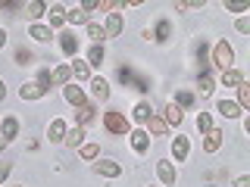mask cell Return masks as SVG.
Segmentation results:
<instances>
[{
    "label": "cell",
    "mask_w": 250,
    "mask_h": 187,
    "mask_svg": "<svg viewBox=\"0 0 250 187\" xmlns=\"http://www.w3.org/2000/svg\"><path fill=\"white\" fill-rule=\"evenodd\" d=\"M66 22H72V25H88V13H84L82 6H75V10H66Z\"/></svg>",
    "instance_id": "obj_22"
},
{
    "label": "cell",
    "mask_w": 250,
    "mask_h": 187,
    "mask_svg": "<svg viewBox=\"0 0 250 187\" xmlns=\"http://www.w3.org/2000/svg\"><path fill=\"white\" fill-rule=\"evenodd\" d=\"M150 115H153L150 103H138V106H135V122H147Z\"/></svg>",
    "instance_id": "obj_32"
},
{
    "label": "cell",
    "mask_w": 250,
    "mask_h": 187,
    "mask_svg": "<svg viewBox=\"0 0 250 187\" xmlns=\"http://www.w3.org/2000/svg\"><path fill=\"white\" fill-rule=\"evenodd\" d=\"M185 119V112H182V106H175V103H169L166 106V125H182Z\"/></svg>",
    "instance_id": "obj_23"
},
{
    "label": "cell",
    "mask_w": 250,
    "mask_h": 187,
    "mask_svg": "<svg viewBox=\"0 0 250 187\" xmlns=\"http://www.w3.org/2000/svg\"><path fill=\"white\" fill-rule=\"evenodd\" d=\"M82 10H84V13H91V10H97V0H84V3H82Z\"/></svg>",
    "instance_id": "obj_42"
},
{
    "label": "cell",
    "mask_w": 250,
    "mask_h": 187,
    "mask_svg": "<svg viewBox=\"0 0 250 187\" xmlns=\"http://www.w3.org/2000/svg\"><path fill=\"white\" fill-rule=\"evenodd\" d=\"M91 94H94L97 103H106V100H109V84L104 81V78H94V81H91Z\"/></svg>",
    "instance_id": "obj_11"
},
{
    "label": "cell",
    "mask_w": 250,
    "mask_h": 187,
    "mask_svg": "<svg viewBox=\"0 0 250 187\" xmlns=\"http://www.w3.org/2000/svg\"><path fill=\"white\" fill-rule=\"evenodd\" d=\"M50 94V72H41L38 75V81H25L19 88V97L22 100H41Z\"/></svg>",
    "instance_id": "obj_1"
},
{
    "label": "cell",
    "mask_w": 250,
    "mask_h": 187,
    "mask_svg": "<svg viewBox=\"0 0 250 187\" xmlns=\"http://www.w3.org/2000/svg\"><path fill=\"white\" fill-rule=\"evenodd\" d=\"M6 97V88H3V78H0V100Z\"/></svg>",
    "instance_id": "obj_45"
},
{
    "label": "cell",
    "mask_w": 250,
    "mask_h": 187,
    "mask_svg": "<svg viewBox=\"0 0 250 187\" xmlns=\"http://www.w3.org/2000/svg\"><path fill=\"white\" fill-rule=\"evenodd\" d=\"M104 128L109 131V134L125 137L131 131V122L125 119V112H119V109H109V112H104Z\"/></svg>",
    "instance_id": "obj_2"
},
{
    "label": "cell",
    "mask_w": 250,
    "mask_h": 187,
    "mask_svg": "<svg viewBox=\"0 0 250 187\" xmlns=\"http://www.w3.org/2000/svg\"><path fill=\"white\" fill-rule=\"evenodd\" d=\"M234 187H250V178H247V175H241L238 181H234Z\"/></svg>",
    "instance_id": "obj_43"
},
{
    "label": "cell",
    "mask_w": 250,
    "mask_h": 187,
    "mask_svg": "<svg viewBox=\"0 0 250 187\" xmlns=\"http://www.w3.org/2000/svg\"><path fill=\"white\" fill-rule=\"evenodd\" d=\"M0 122H3V119H0Z\"/></svg>",
    "instance_id": "obj_48"
},
{
    "label": "cell",
    "mask_w": 250,
    "mask_h": 187,
    "mask_svg": "<svg viewBox=\"0 0 250 187\" xmlns=\"http://www.w3.org/2000/svg\"><path fill=\"white\" fill-rule=\"evenodd\" d=\"M119 78H122V81H125V84H135V88H138V91H150V88H147V81H144V78H138V75H135V72H131V69H128V66H122V69H119Z\"/></svg>",
    "instance_id": "obj_14"
},
{
    "label": "cell",
    "mask_w": 250,
    "mask_h": 187,
    "mask_svg": "<svg viewBox=\"0 0 250 187\" xmlns=\"http://www.w3.org/2000/svg\"><path fill=\"white\" fill-rule=\"evenodd\" d=\"M216 109L225 115V119H238V115H241V106L234 103V100H219V106H216Z\"/></svg>",
    "instance_id": "obj_18"
},
{
    "label": "cell",
    "mask_w": 250,
    "mask_h": 187,
    "mask_svg": "<svg viewBox=\"0 0 250 187\" xmlns=\"http://www.w3.org/2000/svg\"><path fill=\"white\" fill-rule=\"evenodd\" d=\"M222 84H225V88H238V84H244V75L234 72V69H229V72H222Z\"/></svg>",
    "instance_id": "obj_27"
},
{
    "label": "cell",
    "mask_w": 250,
    "mask_h": 187,
    "mask_svg": "<svg viewBox=\"0 0 250 187\" xmlns=\"http://www.w3.org/2000/svg\"><path fill=\"white\" fill-rule=\"evenodd\" d=\"M82 137H84V128H82V125H75V128L66 131V140H62V144L75 150V147H82Z\"/></svg>",
    "instance_id": "obj_19"
},
{
    "label": "cell",
    "mask_w": 250,
    "mask_h": 187,
    "mask_svg": "<svg viewBox=\"0 0 250 187\" xmlns=\"http://www.w3.org/2000/svg\"><path fill=\"white\" fill-rule=\"evenodd\" d=\"M44 10H47V6L41 3V0H31V3H25V16H28V19H41Z\"/></svg>",
    "instance_id": "obj_30"
},
{
    "label": "cell",
    "mask_w": 250,
    "mask_h": 187,
    "mask_svg": "<svg viewBox=\"0 0 250 187\" xmlns=\"http://www.w3.org/2000/svg\"><path fill=\"white\" fill-rule=\"evenodd\" d=\"M69 69H72V75L78 78V81H84V78L91 75V66H88V62H82V59H72V66H69Z\"/></svg>",
    "instance_id": "obj_26"
},
{
    "label": "cell",
    "mask_w": 250,
    "mask_h": 187,
    "mask_svg": "<svg viewBox=\"0 0 250 187\" xmlns=\"http://www.w3.org/2000/svg\"><path fill=\"white\" fill-rule=\"evenodd\" d=\"M213 62L219 66V72H229V69L234 66V50L225 41H219L216 47H213Z\"/></svg>",
    "instance_id": "obj_3"
},
{
    "label": "cell",
    "mask_w": 250,
    "mask_h": 187,
    "mask_svg": "<svg viewBox=\"0 0 250 187\" xmlns=\"http://www.w3.org/2000/svg\"><path fill=\"white\" fill-rule=\"evenodd\" d=\"M188 150H191L188 137H175V140H172V156H175V162H185L188 159Z\"/></svg>",
    "instance_id": "obj_16"
},
{
    "label": "cell",
    "mask_w": 250,
    "mask_h": 187,
    "mask_svg": "<svg viewBox=\"0 0 250 187\" xmlns=\"http://www.w3.org/2000/svg\"><path fill=\"white\" fill-rule=\"evenodd\" d=\"M60 47H62L66 56H75V53H78V37L72 35V31H62V35H60Z\"/></svg>",
    "instance_id": "obj_10"
},
{
    "label": "cell",
    "mask_w": 250,
    "mask_h": 187,
    "mask_svg": "<svg viewBox=\"0 0 250 187\" xmlns=\"http://www.w3.org/2000/svg\"><path fill=\"white\" fill-rule=\"evenodd\" d=\"M78 153H82V159H97V156H100V147L97 144H82V150H78Z\"/></svg>",
    "instance_id": "obj_33"
},
{
    "label": "cell",
    "mask_w": 250,
    "mask_h": 187,
    "mask_svg": "<svg viewBox=\"0 0 250 187\" xmlns=\"http://www.w3.org/2000/svg\"><path fill=\"white\" fill-rule=\"evenodd\" d=\"M209 128H213V119H209L207 112H200V115H197V131H200V134H207Z\"/></svg>",
    "instance_id": "obj_36"
},
{
    "label": "cell",
    "mask_w": 250,
    "mask_h": 187,
    "mask_svg": "<svg viewBox=\"0 0 250 187\" xmlns=\"http://www.w3.org/2000/svg\"><path fill=\"white\" fill-rule=\"evenodd\" d=\"M6 144H10V140H3V137H0V153H3V150H6Z\"/></svg>",
    "instance_id": "obj_46"
},
{
    "label": "cell",
    "mask_w": 250,
    "mask_h": 187,
    "mask_svg": "<svg viewBox=\"0 0 250 187\" xmlns=\"http://www.w3.org/2000/svg\"><path fill=\"white\" fill-rule=\"evenodd\" d=\"M144 125H147V134H156V137H166L169 134V125H166L163 115H150Z\"/></svg>",
    "instance_id": "obj_5"
},
{
    "label": "cell",
    "mask_w": 250,
    "mask_h": 187,
    "mask_svg": "<svg viewBox=\"0 0 250 187\" xmlns=\"http://www.w3.org/2000/svg\"><path fill=\"white\" fill-rule=\"evenodd\" d=\"M19 187H25V184H19Z\"/></svg>",
    "instance_id": "obj_47"
},
{
    "label": "cell",
    "mask_w": 250,
    "mask_h": 187,
    "mask_svg": "<svg viewBox=\"0 0 250 187\" xmlns=\"http://www.w3.org/2000/svg\"><path fill=\"white\" fill-rule=\"evenodd\" d=\"M10 168H13V166H10V162H0V181H3V178H6V175H10Z\"/></svg>",
    "instance_id": "obj_41"
},
{
    "label": "cell",
    "mask_w": 250,
    "mask_h": 187,
    "mask_svg": "<svg viewBox=\"0 0 250 187\" xmlns=\"http://www.w3.org/2000/svg\"><path fill=\"white\" fill-rule=\"evenodd\" d=\"M106 56V50H104V44H94L91 50H88V66H100Z\"/></svg>",
    "instance_id": "obj_25"
},
{
    "label": "cell",
    "mask_w": 250,
    "mask_h": 187,
    "mask_svg": "<svg viewBox=\"0 0 250 187\" xmlns=\"http://www.w3.org/2000/svg\"><path fill=\"white\" fill-rule=\"evenodd\" d=\"M128 137H131L135 153H147V147H150V134L147 131H128Z\"/></svg>",
    "instance_id": "obj_12"
},
{
    "label": "cell",
    "mask_w": 250,
    "mask_h": 187,
    "mask_svg": "<svg viewBox=\"0 0 250 187\" xmlns=\"http://www.w3.org/2000/svg\"><path fill=\"white\" fill-rule=\"evenodd\" d=\"M28 37H35V41H38V44H50V37H53V31H50V28H47V25H38V22H35V25H31V28H28Z\"/></svg>",
    "instance_id": "obj_17"
},
{
    "label": "cell",
    "mask_w": 250,
    "mask_h": 187,
    "mask_svg": "<svg viewBox=\"0 0 250 187\" xmlns=\"http://www.w3.org/2000/svg\"><path fill=\"white\" fill-rule=\"evenodd\" d=\"M200 6H203V0H182V3H175V10L188 13V10H200Z\"/></svg>",
    "instance_id": "obj_35"
},
{
    "label": "cell",
    "mask_w": 250,
    "mask_h": 187,
    "mask_svg": "<svg viewBox=\"0 0 250 187\" xmlns=\"http://www.w3.org/2000/svg\"><path fill=\"white\" fill-rule=\"evenodd\" d=\"M69 78H72V69H69V66H57L50 72V84H69Z\"/></svg>",
    "instance_id": "obj_20"
},
{
    "label": "cell",
    "mask_w": 250,
    "mask_h": 187,
    "mask_svg": "<svg viewBox=\"0 0 250 187\" xmlns=\"http://www.w3.org/2000/svg\"><path fill=\"white\" fill-rule=\"evenodd\" d=\"M238 106L241 109L250 106V88H247V84H238Z\"/></svg>",
    "instance_id": "obj_34"
},
{
    "label": "cell",
    "mask_w": 250,
    "mask_h": 187,
    "mask_svg": "<svg viewBox=\"0 0 250 187\" xmlns=\"http://www.w3.org/2000/svg\"><path fill=\"white\" fill-rule=\"evenodd\" d=\"M225 10H229V13H247V3H234V0H225Z\"/></svg>",
    "instance_id": "obj_39"
},
{
    "label": "cell",
    "mask_w": 250,
    "mask_h": 187,
    "mask_svg": "<svg viewBox=\"0 0 250 187\" xmlns=\"http://www.w3.org/2000/svg\"><path fill=\"white\" fill-rule=\"evenodd\" d=\"M153 41L156 44H163V41H166V37H169V19H160V22H156V28H153Z\"/></svg>",
    "instance_id": "obj_24"
},
{
    "label": "cell",
    "mask_w": 250,
    "mask_h": 187,
    "mask_svg": "<svg viewBox=\"0 0 250 187\" xmlns=\"http://www.w3.org/2000/svg\"><path fill=\"white\" fill-rule=\"evenodd\" d=\"M3 47H6V31L0 28V50H3Z\"/></svg>",
    "instance_id": "obj_44"
},
{
    "label": "cell",
    "mask_w": 250,
    "mask_h": 187,
    "mask_svg": "<svg viewBox=\"0 0 250 187\" xmlns=\"http://www.w3.org/2000/svg\"><path fill=\"white\" fill-rule=\"evenodd\" d=\"M175 100H178L175 106H191V103H194V94H191V91H178Z\"/></svg>",
    "instance_id": "obj_38"
},
{
    "label": "cell",
    "mask_w": 250,
    "mask_h": 187,
    "mask_svg": "<svg viewBox=\"0 0 250 187\" xmlns=\"http://www.w3.org/2000/svg\"><path fill=\"white\" fill-rule=\"evenodd\" d=\"M62 22H66V10H62L60 3H53L50 6V28H60Z\"/></svg>",
    "instance_id": "obj_28"
},
{
    "label": "cell",
    "mask_w": 250,
    "mask_h": 187,
    "mask_svg": "<svg viewBox=\"0 0 250 187\" xmlns=\"http://www.w3.org/2000/svg\"><path fill=\"white\" fill-rule=\"evenodd\" d=\"M222 131H216V128H209L207 131V140H203V150H207V153H216L219 150V147H222Z\"/></svg>",
    "instance_id": "obj_15"
},
{
    "label": "cell",
    "mask_w": 250,
    "mask_h": 187,
    "mask_svg": "<svg viewBox=\"0 0 250 187\" xmlns=\"http://www.w3.org/2000/svg\"><path fill=\"white\" fill-rule=\"evenodd\" d=\"M16 134H19V119H16V115H6V119L0 122V137H3V140H13Z\"/></svg>",
    "instance_id": "obj_9"
},
{
    "label": "cell",
    "mask_w": 250,
    "mask_h": 187,
    "mask_svg": "<svg viewBox=\"0 0 250 187\" xmlns=\"http://www.w3.org/2000/svg\"><path fill=\"white\" fill-rule=\"evenodd\" d=\"M234 28H238L241 35H247V31H250V19H247V16H241V19L234 22Z\"/></svg>",
    "instance_id": "obj_40"
},
{
    "label": "cell",
    "mask_w": 250,
    "mask_h": 187,
    "mask_svg": "<svg viewBox=\"0 0 250 187\" xmlns=\"http://www.w3.org/2000/svg\"><path fill=\"white\" fill-rule=\"evenodd\" d=\"M94 115H97V109H94L91 103H82V106H75V125H91L94 122Z\"/></svg>",
    "instance_id": "obj_8"
},
{
    "label": "cell",
    "mask_w": 250,
    "mask_h": 187,
    "mask_svg": "<svg viewBox=\"0 0 250 187\" xmlns=\"http://www.w3.org/2000/svg\"><path fill=\"white\" fill-rule=\"evenodd\" d=\"M94 171L104 175V178H119L122 175V166L116 159H100V162H94Z\"/></svg>",
    "instance_id": "obj_4"
},
{
    "label": "cell",
    "mask_w": 250,
    "mask_h": 187,
    "mask_svg": "<svg viewBox=\"0 0 250 187\" xmlns=\"http://www.w3.org/2000/svg\"><path fill=\"white\" fill-rule=\"evenodd\" d=\"M88 37H91L94 44H104V41H106V31L100 28L97 22H88Z\"/></svg>",
    "instance_id": "obj_31"
},
{
    "label": "cell",
    "mask_w": 250,
    "mask_h": 187,
    "mask_svg": "<svg viewBox=\"0 0 250 187\" xmlns=\"http://www.w3.org/2000/svg\"><path fill=\"white\" fill-rule=\"evenodd\" d=\"M66 122H62V119H53L50 122V128H47V137H50L53 140V144H60V140H66Z\"/></svg>",
    "instance_id": "obj_13"
},
{
    "label": "cell",
    "mask_w": 250,
    "mask_h": 187,
    "mask_svg": "<svg viewBox=\"0 0 250 187\" xmlns=\"http://www.w3.org/2000/svg\"><path fill=\"white\" fill-rule=\"evenodd\" d=\"M197 88H200V97H209V94H213V75L203 72V75L197 78Z\"/></svg>",
    "instance_id": "obj_29"
},
{
    "label": "cell",
    "mask_w": 250,
    "mask_h": 187,
    "mask_svg": "<svg viewBox=\"0 0 250 187\" xmlns=\"http://www.w3.org/2000/svg\"><path fill=\"white\" fill-rule=\"evenodd\" d=\"M156 175H160V181L163 184H175V166H172V162L169 159H160V162H156Z\"/></svg>",
    "instance_id": "obj_6"
},
{
    "label": "cell",
    "mask_w": 250,
    "mask_h": 187,
    "mask_svg": "<svg viewBox=\"0 0 250 187\" xmlns=\"http://www.w3.org/2000/svg\"><path fill=\"white\" fill-rule=\"evenodd\" d=\"M122 28H125V22H122V13H109V19H106V25H104L106 37H119V35H122Z\"/></svg>",
    "instance_id": "obj_7"
},
{
    "label": "cell",
    "mask_w": 250,
    "mask_h": 187,
    "mask_svg": "<svg viewBox=\"0 0 250 187\" xmlns=\"http://www.w3.org/2000/svg\"><path fill=\"white\" fill-rule=\"evenodd\" d=\"M31 59H35V56H31V50H25V47H19V50H16V62H19V66H28Z\"/></svg>",
    "instance_id": "obj_37"
},
{
    "label": "cell",
    "mask_w": 250,
    "mask_h": 187,
    "mask_svg": "<svg viewBox=\"0 0 250 187\" xmlns=\"http://www.w3.org/2000/svg\"><path fill=\"white\" fill-rule=\"evenodd\" d=\"M62 94H66V100H69L72 106H82V103H84V91L75 88V84H66V91H62Z\"/></svg>",
    "instance_id": "obj_21"
}]
</instances>
